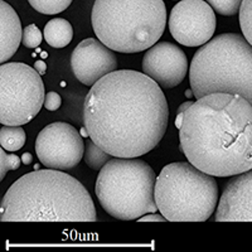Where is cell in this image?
Masks as SVG:
<instances>
[{
  "label": "cell",
  "mask_w": 252,
  "mask_h": 252,
  "mask_svg": "<svg viewBox=\"0 0 252 252\" xmlns=\"http://www.w3.org/2000/svg\"><path fill=\"white\" fill-rule=\"evenodd\" d=\"M43 35L44 34H42V32L35 24H29L23 31V40L22 42L27 48H37L42 43Z\"/></svg>",
  "instance_id": "22"
},
{
  "label": "cell",
  "mask_w": 252,
  "mask_h": 252,
  "mask_svg": "<svg viewBox=\"0 0 252 252\" xmlns=\"http://www.w3.org/2000/svg\"><path fill=\"white\" fill-rule=\"evenodd\" d=\"M244 0H207L213 10L224 17H232L240 13V8Z\"/></svg>",
  "instance_id": "20"
},
{
  "label": "cell",
  "mask_w": 252,
  "mask_h": 252,
  "mask_svg": "<svg viewBox=\"0 0 252 252\" xmlns=\"http://www.w3.org/2000/svg\"><path fill=\"white\" fill-rule=\"evenodd\" d=\"M44 85L37 69L26 63L0 66V123L22 126L44 106Z\"/></svg>",
  "instance_id": "8"
},
{
  "label": "cell",
  "mask_w": 252,
  "mask_h": 252,
  "mask_svg": "<svg viewBox=\"0 0 252 252\" xmlns=\"http://www.w3.org/2000/svg\"><path fill=\"white\" fill-rule=\"evenodd\" d=\"M80 134L82 135V136H85V138H87V136H90V135H89V131H87V129H86V126H83L82 129H81Z\"/></svg>",
  "instance_id": "28"
},
{
  "label": "cell",
  "mask_w": 252,
  "mask_h": 252,
  "mask_svg": "<svg viewBox=\"0 0 252 252\" xmlns=\"http://www.w3.org/2000/svg\"><path fill=\"white\" fill-rule=\"evenodd\" d=\"M189 82L197 98L222 92L240 94L252 105V46L236 33L212 38L195 52Z\"/></svg>",
  "instance_id": "4"
},
{
  "label": "cell",
  "mask_w": 252,
  "mask_h": 252,
  "mask_svg": "<svg viewBox=\"0 0 252 252\" xmlns=\"http://www.w3.org/2000/svg\"><path fill=\"white\" fill-rule=\"evenodd\" d=\"M46 42L53 48H64L73 38V28L68 20L55 18L49 20L43 31Z\"/></svg>",
  "instance_id": "15"
},
{
  "label": "cell",
  "mask_w": 252,
  "mask_h": 252,
  "mask_svg": "<svg viewBox=\"0 0 252 252\" xmlns=\"http://www.w3.org/2000/svg\"><path fill=\"white\" fill-rule=\"evenodd\" d=\"M192 105H193V101H187V102L182 103L181 106H179V109H178V112H177V115L184 114V112H186L187 110L189 109V107L192 106Z\"/></svg>",
  "instance_id": "26"
},
{
  "label": "cell",
  "mask_w": 252,
  "mask_h": 252,
  "mask_svg": "<svg viewBox=\"0 0 252 252\" xmlns=\"http://www.w3.org/2000/svg\"><path fill=\"white\" fill-rule=\"evenodd\" d=\"M111 154L105 152L102 148H100L97 144L91 140L87 143L83 159H85V163L87 164V166H90L92 170H101L111 160Z\"/></svg>",
  "instance_id": "17"
},
{
  "label": "cell",
  "mask_w": 252,
  "mask_h": 252,
  "mask_svg": "<svg viewBox=\"0 0 252 252\" xmlns=\"http://www.w3.org/2000/svg\"><path fill=\"white\" fill-rule=\"evenodd\" d=\"M35 153L48 169L69 170L82 160L85 144L73 126L58 121L47 125L38 134Z\"/></svg>",
  "instance_id": "9"
},
{
  "label": "cell",
  "mask_w": 252,
  "mask_h": 252,
  "mask_svg": "<svg viewBox=\"0 0 252 252\" xmlns=\"http://www.w3.org/2000/svg\"><path fill=\"white\" fill-rule=\"evenodd\" d=\"M155 202L166 220L204 222L217 208V182L189 161L168 164L157 178Z\"/></svg>",
  "instance_id": "7"
},
{
  "label": "cell",
  "mask_w": 252,
  "mask_h": 252,
  "mask_svg": "<svg viewBox=\"0 0 252 252\" xmlns=\"http://www.w3.org/2000/svg\"><path fill=\"white\" fill-rule=\"evenodd\" d=\"M32 8L42 14H58L66 10L73 0H28Z\"/></svg>",
  "instance_id": "18"
},
{
  "label": "cell",
  "mask_w": 252,
  "mask_h": 252,
  "mask_svg": "<svg viewBox=\"0 0 252 252\" xmlns=\"http://www.w3.org/2000/svg\"><path fill=\"white\" fill-rule=\"evenodd\" d=\"M3 222H96L97 212L87 189L57 169H35L20 177L4 194Z\"/></svg>",
  "instance_id": "3"
},
{
  "label": "cell",
  "mask_w": 252,
  "mask_h": 252,
  "mask_svg": "<svg viewBox=\"0 0 252 252\" xmlns=\"http://www.w3.org/2000/svg\"><path fill=\"white\" fill-rule=\"evenodd\" d=\"M27 134L22 126L4 125L0 130V144L8 152H17L24 146Z\"/></svg>",
  "instance_id": "16"
},
{
  "label": "cell",
  "mask_w": 252,
  "mask_h": 252,
  "mask_svg": "<svg viewBox=\"0 0 252 252\" xmlns=\"http://www.w3.org/2000/svg\"><path fill=\"white\" fill-rule=\"evenodd\" d=\"M154 170L136 158H115L100 170L94 192L102 208L120 220L157 212Z\"/></svg>",
  "instance_id": "6"
},
{
  "label": "cell",
  "mask_w": 252,
  "mask_h": 252,
  "mask_svg": "<svg viewBox=\"0 0 252 252\" xmlns=\"http://www.w3.org/2000/svg\"><path fill=\"white\" fill-rule=\"evenodd\" d=\"M169 109L160 86L145 73L114 71L91 86L83 124L90 138L115 158H138L160 143Z\"/></svg>",
  "instance_id": "1"
},
{
  "label": "cell",
  "mask_w": 252,
  "mask_h": 252,
  "mask_svg": "<svg viewBox=\"0 0 252 252\" xmlns=\"http://www.w3.org/2000/svg\"><path fill=\"white\" fill-rule=\"evenodd\" d=\"M188 67L186 53L169 42L155 43L143 58V72L163 89L177 87L186 78Z\"/></svg>",
  "instance_id": "12"
},
{
  "label": "cell",
  "mask_w": 252,
  "mask_h": 252,
  "mask_svg": "<svg viewBox=\"0 0 252 252\" xmlns=\"http://www.w3.org/2000/svg\"><path fill=\"white\" fill-rule=\"evenodd\" d=\"M216 27L215 10L203 0H181L169 15L170 34L182 46H203L212 39Z\"/></svg>",
  "instance_id": "10"
},
{
  "label": "cell",
  "mask_w": 252,
  "mask_h": 252,
  "mask_svg": "<svg viewBox=\"0 0 252 252\" xmlns=\"http://www.w3.org/2000/svg\"><path fill=\"white\" fill-rule=\"evenodd\" d=\"M92 28L103 44L120 53L152 48L166 26L163 0H96Z\"/></svg>",
  "instance_id": "5"
},
{
  "label": "cell",
  "mask_w": 252,
  "mask_h": 252,
  "mask_svg": "<svg viewBox=\"0 0 252 252\" xmlns=\"http://www.w3.org/2000/svg\"><path fill=\"white\" fill-rule=\"evenodd\" d=\"M62 105V98H61L60 94L57 92H48L46 94V100H44V107L49 111H56L58 110Z\"/></svg>",
  "instance_id": "23"
},
{
  "label": "cell",
  "mask_w": 252,
  "mask_h": 252,
  "mask_svg": "<svg viewBox=\"0 0 252 252\" xmlns=\"http://www.w3.org/2000/svg\"><path fill=\"white\" fill-rule=\"evenodd\" d=\"M139 222H165L166 218L163 215H157V213H148L139 218Z\"/></svg>",
  "instance_id": "24"
},
{
  "label": "cell",
  "mask_w": 252,
  "mask_h": 252,
  "mask_svg": "<svg viewBox=\"0 0 252 252\" xmlns=\"http://www.w3.org/2000/svg\"><path fill=\"white\" fill-rule=\"evenodd\" d=\"M71 67L81 83L94 86L98 80L116 71L118 58L98 38H87L72 52Z\"/></svg>",
  "instance_id": "11"
},
{
  "label": "cell",
  "mask_w": 252,
  "mask_h": 252,
  "mask_svg": "<svg viewBox=\"0 0 252 252\" xmlns=\"http://www.w3.org/2000/svg\"><path fill=\"white\" fill-rule=\"evenodd\" d=\"M34 68L37 69L38 73L42 76V75H44V73H46L47 64L43 62V61H37V62H35V64H34Z\"/></svg>",
  "instance_id": "25"
},
{
  "label": "cell",
  "mask_w": 252,
  "mask_h": 252,
  "mask_svg": "<svg viewBox=\"0 0 252 252\" xmlns=\"http://www.w3.org/2000/svg\"><path fill=\"white\" fill-rule=\"evenodd\" d=\"M22 159L17 155L5 154V149L0 150V181H3L9 170H15L20 166Z\"/></svg>",
  "instance_id": "21"
},
{
  "label": "cell",
  "mask_w": 252,
  "mask_h": 252,
  "mask_svg": "<svg viewBox=\"0 0 252 252\" xmlns=\"http://www.w3.org/2000/svg\"><path fill=\"white\" fill-rule=\"evenodd\" d=\"M240 26L244 37L252 46V0H244L240 8Z\"/></svg>",
  "instance_id": "19"
},
{
  "label": "cell",
  "mask_w": 252,
  "mask_h": 252,
  "mask_svg": "<svg viewBox=\"0 0 252 252\" xmlns=\"http://www.w3.org/2000/svg\"><path fill=\"white\" fill-rule=\"evenodd\" d=\"M181 150L189 163L213 177L252 169V105L240 94H209L183 114Z\"/></svg>",
  "instance_id": "2"
},
{
  "label": "cell",
  "mask_w": 252,
  "mask_h": 252,
  "mask_svg": "<svg viewBox=\"0 0 252 252\" xmlns=\"http://www.w3.org/2000/svg\"><path fill=\"white\" fill-rule=\"evenodd\" d=\"M22 161H23L26 165H29V164L33 163V157H32L31 153H24V154L22 155Z\"/></svg>",
  "instance_id": "27"
},
{
  "label": "cell",
  "mask_w": 252,
  "mask_h": 252,
  "mask_svg": "<svg viewBox=\"0 0 252 252\" xmlns=\"http://www.w3.org/2000/svg\"><path fill=\"white\" fill-rule=\"evenodd\" d=\"M218 222H252V169L226 184L217 206Z\"/></svg>",
  "instance_id": "13"
},
{
  "label": "cell",
  "mask_w": 252,
  "mask_h": 252,
  "mask_svg": "<svg viewBox=\"0 0 252 252\" xmlns=\"http://www.w3.org/2000/svg\"><path fill=\"white\" fill-rule=\"evenodd\" d=\"M23 40V31L17 12L4 0L0 1V62L10 60Z\"/></svg>",
  "instance_id": "14"
}]
</instances>
